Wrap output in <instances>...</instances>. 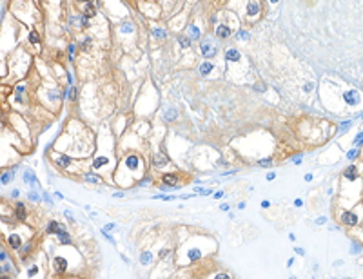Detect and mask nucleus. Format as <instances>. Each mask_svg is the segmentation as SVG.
<instances>
[{
  "label": "nucleus",
  "instance_id": "1",
  "mask_svg": "<svg viewBox=\"0 0 363 279\" xmlns=\"http://www.w3.org/2000/svg\"><path fill=\"white\" fill-rule=\"evenodd\" d=\"M202 55L205 56V58H213L214 55H216V47L207 40V42H203L202 44Z\"/></svg>",
  "mask_w": 363,
  "mask_h": 279
},
{
  "label": "nucleus",
  "instance_id": "2",
  "mask_svg": "<svg viewBox=\"0 0 363 279\" xmlns=\"http://www.w3.org/2000/svg\"><path fill=\"white\" fill-rule=\"evenodd\" d=\"M95 13H96V6H95V2H93V0L85 2V6H84V17L91 18V17H95Z\"/></svg>",
  "mask_w": 363,
  "mask_h": 279
},
{
  "label": "nucleus",
  "instance_id": "3",
  "mask_svg": "<svg viewBox=\"0 0 363 279\" xmlns=\"http://www.w3.org/2000/svg\"><path fill=\"white\" fill-rule=\"evenodd\" d=\"M342 221L345 223V225H356V223H358V216L352 214V212H343Z\"/></svg>",
  "mask_w": 363,
  "mask_h": 279
},
{
  "label": "nucleus",
  "instance_id": "4",
  "mask_svg": "<svg viewBox=\"0 0 363 279\" xmlns=\"http://www.w3.org/2000/svg\"><path fill=\"white\" fill-rule=\"evenodd\" d=\"M138 165H140V159L136 158V156H127V159H125V167H127L129 170H136Z\"/></svg>",
  "mask_w": 363,
  "mask_h": 279
},
{
  "label": "nucleus",
  "instance_id": "5",
  "mask_svg": "<svg viewBox=\"0 0 363 279\" xmlns=\"http://www.w3.org/2000/svg\"><path fill=\"white\" fill-rule=\"evenodd\" d=\"M258 13H260V4H258L256 0L249 2V6H247V15H249V17H254V15H258Z\"/></svg>",
  "mask_w": 363,
  "mask_h": 279
},
{
  "label": "nucleus",
  "instance_id": "6",
  "mask_svg": "<svg viewBox=\"0 0 363 279\" xmlns=\"http://www.w3.org/2000/svg\"><path fill=\"white\" fill-rule=\"evenodd\" d=\"M162 179H163V185L165 187H174L178 183V176L176 174H165Z\"/></svg>",
  "mask_w": 363,
  "mask_h": 279
},
{
  "label": "nucleus",
  "instance_id": "7",
  "mask_svg": "<svg viewBox=\"0 0 363 279\" xmlns=\"http://www.w3.org/2000/svg\"><path fill=\"white\" fill-rule=\"evenodd\" d=\"M343 98H345L347 103L354 105V103H358V93H356V91H347V93L343 94Z\"/></svg>",
  "mask_w": 363,
  "mask_h": 279
},
{
  "label": "nucleus",
  "instance_id": "8",
  "mask_svg": "<svg viewBox=\"0 0 363 279\" xmlns=\"http://www.w3.org/2000/svg\"><path fill=\"white\" fill-rule=\"evenodd\" d=\"M55 268H57V272H65L67 270V261L64 258H55Z\"/></svg>",
  "mask_w": 363,
  "mask_h": 279
},
{
  "label": "nucleus",
  "instance_id": "9",
  "mask_svg": "<svg viewBox=\"0 0 363 279\" xmlns=\"http://www.w3.org/2000/svg\"><path fill=\"white\" fill-rule=\"evenodd\" d=\"M225 60H229V62H238V60H240V53H238L236 49H227V51H225Z\"/></svg>",
  "mask_w": 363,
  "mask_h": 279
},
{
  "label": "nucleus",
  "instance_id": "10",
  "mask_svg": "<svg viewBox=\"0 0 363 279\" xmlns=\"http://www.w3.org/2000/svg\"><path fill=\"white\" fill-rule=\"evenodd\" d=\"M343 176L347 179H356L358 176V170H356V165H350V167H347L345 169V172H343Z\"/></svg>",
  "mask_w": 363,
  "mask_h": 279
},
{
  "label": "nucleus",
  "instance_id": "11",
  "mask_svg": "<svg viewBox=\"0 0 363 279\" xmlns=\"http://www.w3.org/2000/svg\"><path fill=\"white\" fill-rule=\"evenodd\" d=\"M216 35H218L220 38H227V36L231 35V27H227V25H218V27H216Z\"/></svg>",
  "mask_w": 363,
  "mask_h": 279
},
{
  "label": "nucleus",
  "instance_id": "12",
  "mask_svg": "<svg viewBox=\"0 0 363 279\" xmlns=\"http://www.w3.org/2000/svg\"><path fill=\"white\" fill-rule=\"evenodd\" d=\"M47 232H51V234H60V232H64V228H62L57 221H51V223L47 225Z\"/></svg>",
  "mask_w": 363,
  "mask_h": 279
},
{
  "label": "nucleus",
  "instance_id": "13",
  "mask_svg": "<svg viewBox=\"0 0 363 279\" xmlns=\"http://www.w3.org/2000/svg\"><path fill=\"white\" fill-rule=\"evenodd\" d=\"M187 33H189V38H191V40H196V38H200V29H198L196 25H189V29H187Z\"/></svg>",
  "mask_w": 363,
  "mask_h": 279
},
{
  "label": "nucleus",
  "instance_id": "14",
  "mask_svg": "<svg viewBox=\"0 0 363 279\" xmlns=\"http://www.w3.org/2000/svg\"><path fill=\"white\" fill-rule=\"evenodd\" d=\"M213 71V63H209V62H203L202 65H200V75L205 76V75H209Z\"/></svg>",
  "mask_w": 363,
  "mask_h": 279
},
{
  "label": "nucleus",
  "instance_id": "15",
  "mask_svg": "<svg viewBox=\"0 0 363 279\" xmlns=\"http://www.w3.org/2000/svg\"><path fill=\"white\" fill-rule=\"evenodd\" d=\"M153 161L156 163V167H163V165H167V158H165V156H162V154H154V156H153Z\"/></svg>",
  "mask_w": 363,
  "mask_h": 279
},
{
  "label": "nucleus",
  "instance_id": "16",
  "mask_svg": "<svg viewBox=\"0 0 363 279\" xmlns=\"http://www.w3.org/2000/svg\"><path fill=\"white\" fill-rule=\"evenodd\" d=\"M17 219H18V221H24V219H25V207H24L22 203L17 205Z\"/></svg>",
  "mask_w": 363,
  "mask_h": 279
},
{
  "label": "nucleus",
  "instance_id": "17",
  "mask_svg": "<svg viewBox=\"0 0 363 279\" xmlns=\"http://www.w3.org/2000/svg\"><path fill=\"white\" fill-rule=\"evenodd\" d=\"M9 245L13 247V248H18L22 245V239L20 236H17V234H13V236H9Z\"/></svg>",
  "mask_w": 363,
  "mask_h": 279
},
{
  "label": "nucleus",
  "instance_id": "18",
  "mask_svg": "<svg viewBox=\"0 0 363 279\" xmlns=\"http://www.w3.org/2000/svg\"><path fill=\"white\" fill-rule=\"evenodd\" d=\"M107 161H109V159L105 158V156H100V158H96L95 161H93V167H95V169H100V167H103Z\"/></svg>",
  "mask_w": 363,
  "mask_h": 279
},
{
  "label": "nucleus",
  "instance_id": "19",
  "mask_svg": "<svg viewBox=\"0 0 363 279\" xmlns=\"http://www.w3.org/2000/svg\"><path fill=\"white\" fill-rule=\"evenodd\" d=\"M58 241H60L62 245H69V243H71V239H69V234H67L65 230H64V232H60V234H58Z\"/></svg>",
  "mask_w": 363,
  "mask_h": 279
},
{
  "label": "nucleus",
  "instance_id": "20",
  "mask_svg": "<svg viewBox=\"0 0 363 279\" xmlns=\"http://www.w3.org/2000/svg\"><path fill=\"white\" fill-rule=\"evenodd\" d=\"M29 42H31L33 45H38V44H40V36H38L37 31H31V33H29Z\"/></svg>",
  "mask_w": 363,
  "mask_h": 279
},
{
  "label": "nucleus",
  "instance_id": "21",
  "mask_svg": "<svg viewBox=\"0 0 363 279\" xmlns=\"http://www.w3.org/2000/svg\"><path fill=\"white\" fill-rule=\"evenodd\" d=\"M178 44H180L183 49H187V47L191 45V38H187V36H180V38H178Z\"/></svg>",
  "mask_w": 363,
  "mask_h": 279
},
{
  "label": "nucleus",
  "instance_id": "22",
  "mask_svg": "<svg viewBox=\"0 0 363 279\" xmlns=\"http://www.w3.org/2000/svg\"><path fill=\"white\" fill-rule=\"evenodd\" d=\"M24 176H25V183H27V185H33V183H37V178H35V176H33L29 170H25V174H24Z\"/></svg>",
  "mask_w": 363,
  "mask_h": 279
},
{
  "label": "nucleus",
  "instance_id": "23",
  "mask_svg": "<svg viewBox=\"0 0 363 279\" xmlns=\"http://www.w3.org/2000/svg\"><path fill=\"white\" fill-rule=\"evenodd\" d=\"M200 258H202V252H200L198 248L189 250V259H200Z\"/></svg>",
  "mask_w": 363,
  "mask_h": 279
},
{
  "label": "nucleus",
  "instance_id": "24",
  "mask_svg": "<svg viewBox=\"0 0 363 279\" xmlns=\"http://www.w3.org/2000/svg\"><path fill=\"white\" fill-rule=\"evenodd\" d=\"M11 178H13V170H9V172H4L2 174V183L6 185V183H9L11 181Z\"/></svg>",
  "mask_w": 363,
  "mask_h": 279
},
{
  "label": "nucleus",
  "instance_id": "25",
  "mask_svg": "<svg viewBox=\"0 0 363 279\" xmlns=\"http://www.w3.org/2000/svg\"><path fill=\"white\" fill-rule=\"evenodd\" d=\"M151 259H153V256H151V252H143V254H142V258H140V261L143 263V265H147V263H149Z\"/></svg>",
  "mask_w": 363,
  "mask_h": 279
},
{
  "label": "nucleus",
  "instance_id": "26",
  "mask_svg": "<svg viewBox=\"0 0 363 279\" xmlns=\"http://www.w3.org/2000/svg\"><path fill=\"white\" fill-rule=\"evenodd\" d=\"M69 163H71V158H69V156H62V158L58 159V165H60V167H67Z\"/></svg>",
  "mask_w": 363,
  "mask_h": 279
},
{
  "label": "nucleus",
  "instance_id": "27",
  "mask_svg": "<svg viewBox=\"0 0 363 279\" xmlns=\"http://www.w3.org/2000/svg\"><path fill=\"white\" fill-rule=\"evenodd\" d=\"M85 179L91 181V183H98V181H100V178H98L96 174H85Z\"/></svg>",
  "mask_w": 363,
  "mask_h": 279
},
{
  "label": "nucleus",
  "instance_id": "28",
  "mask_svg": "<svg viewBox=\"0 0 363 279\" xmlns=\"http://www.w3.org/2000/svg\"><path fill=\"white\" fill-rule=\"evenodd\" d=\"M120 29H122V33H131V31H133V25H131V24H123Z\"/></svg>",
  "mask_w": 363,
  "mask_h": 279
},
{
  "label": "nucleus",
  "instance_id": "29",
  "mask_svg": "<svg viewBox=\"0 0 363 279\" xmlns=\"http://www.w3.org/2000/svg\"><path fill=\"white\" fill-rule=\"evenodd\" d=\"M153 33H154V36H158V38H163V36H165V31H162V29H154Z\"/></svg>",
  "mask_w": 363,
  "mask_h": 279
},
{
  "label": "nucleus",
  "instance_id": "30",
  "mask_svg": "<svg viewBox=\"0 0 363 279\" xmlns=\"http://www.w3.org/2000/svg\"><path fill=\"white\" fill-rule=\"evenodd\" d=\"M271 163H272V159H271V158H267V159H262V161H260V167H269Z\"/></svg>",
  "mask_w": 363,
  "mask_h": 279
},
{
  "label": "nucleus",
  "instance_id": "31",
  "mask_svg": "<svg viewBox=\"0 0 363 279\" xmlns=\"http://www.w3.org/2000/svg\"><path fill=\"white\" fill-rule=\"evenodd\" d=\"M89 45H91V40L89 38H85L84 42H82V49H89Z\"/></svg>",
  "mask_w": 363,
  "mask_h": 279
},
{
  "label": "nucleus",
  "instance_id": "32",
  "mask_svg": "<svg viewBox=\"0 0 363 279\" xmlns=\"http://www.w3.org/2000/svg\"><path fill=\"white\" fill-rule=\"evenodd\" d=\"M169 252H171L169 248H162V250H160V258H167V256H169Z\"/></svg>",
  "mask_w": 363,
  "mask_h": 279
},
{
  "label": "nucleus",
  "instance_id": "33",
  "mask_svg": "<svg viewBox=\"0 0 363 279\" xmlns=\"http://www.w3.org/2000/svg\"><path fill=\"white\" fill-rule=\"evenodd\" d=\"M238 38L247 40V38H249V33H247V31H240V33H238Z\"/></svg>",
  "mask_w": 363,
  "mask_h": 279
},
{
  "label": "nucleus",
  "instance_id": "34",
  "mask_svg": "<svg viewBox=\"0 0 363 279\" xmlns=\"http://www.w3.org/2000/svg\"><path fill=\"white\" fill-rule=\"evenodd\" d=\"M174 116H176V113H174V111H169V113L165 114V118H167V120H173Z\"/></svg>",
  "mask_w": 363,
  "mask_h": 279
},
{
  "label": "nucleus",
  "instance_id": "35",
  "mask_svg": "<svg viewBox=\"0 0 363 279\" xmlns=\"http://www.w3.org/2000/svg\"><path fill=\"white\" fill-rule=\"evenodd\" d=\"M29 198L33 199V201H38V199H40V196H38L37 192H31V194H29Z\"/></svg>",
  "mask_w": 363,
  "mask_h": 279
},
{
  "label": "nucleus",
  "instance_id": "36",
  "mask_svg": "<svg viewBox=\"0 0 363 279\" xmlns=\"http://www.w3.org/2000/svg\"><path fill=\"white\" fill-rule=\"evenodd\" d=\"M9 268H11V263L7 261V263H4V268H2V272H9Z\"/></svg>",
  "mask_w": 363,
  "mask_h": 279
},
{
  "label": "nucleus",
  "instance_id": "37",
  "mask_svg": "<svg viewBox=\"0 0 363 279\" xmlns=\"http://www.w3.org/2000/svg\"><path fill=\"white\" fill-rule=\"evenodd\" d=\"M37 272H38V268H37V266H33V268H29V272H27V276H35Z\"/></svg>",
  "mask_w": 363,
  "mask_h": 279
},
{
  "label": "nucleus",
  "instance_id": "38",
  "mask_svg": "<svg viewBox=\"0 0 363 279\" xmlns=\"http://www.w3.org/2000/svg\"><path fill=\"white\" fill-rule=\"evenodd\" d=\"M356 154H358V151H350V152L347 154V158H349V159H352L354 156H356Z\"/></svg>",
  "mask_w": 363,
  "mask_h": 279
},
{
  "label": "nucleus",
  "instance_id": "39",
  "mask_svg": "<svg viewBox=\"0 0 363 279\" xmlns=\"http://www.w3.org/2000/svg\"><path fill=\"white\" fill-rule=\"evenodd\" d=\"M75 55V45H69V58H73Z\"/></svg>",
  "mask_w": 363,
  "mask_h": 279
},
{
  "label": "nucleus",
  "instance_id": "40",
  "mask_svg": "<svg viewBox=\"0 0 363 279\" xmlns=\"http://www.w3.org/2000/svg\"><path fill=\"white\" fill-rule=\"evenodd\" d=\"M361 141H363V134H358V138H356V141H354V143H356V145H360Z\"/></svg>",
  "mask_w": 363,
  "mask_h": 279
},
{
  "label": "nucleus",
  "instance_id": "41",
  "mask_svg": "<svg viewBox=\"0 0 363 279\" xmlns=\"http://www.w3.org/2000/svg\"><path fill=\"white\" fill-rule=\"evenodd\" d=\"M216 279H229V274H218Z\"/></svg>",
  "mask_w": 363,
  "mask_h": 279
},
{
  "label": "nucleus",
  "instance_id": "42",
  "mask_svg": "<svg viewBox=\"0 0 363 279\" xmlns=\"http://www.w3.org/2000/svg\"><path fill=\"white\" fill-rule=\"evenodd\" d=\"M17 93H18V94H17V98L20 100V93H24V87H17Z\"/></svg>",
  "mask_w": 363,
  "mask_h": 279
},
{
  "label": "nucleus",
  "instance_id": "43",
  "mask_svg": "<svg viewBox=\"0 0 363 279\" xmlns=\"http://www.w3.org/2000/svg\"><path fill=\"white\" fill-rule=\"evenodd\" d=\"M294 163H302V156H296V158H292Z\"/></svg>",
  "mask_w": 363,
  "mask_h": 279
},
{
  "label": "nucleus",
  "instance_id": "44",
  "mask_svg": "<svg viewBox=\"0 0 363 279\" xmlns=\"http://www.w3.org/2000/svg\"><path fill=\"white\" fill-rule=\"evenodd\" d=\"M113 228H115V225H113V223H109V225H107V227H105L103 230H113Z\"/></svg>",
  "mask_w": 363,
  "mask_h": 279
},
{
  "label": "nucleus",
  "instance_id": "45",
  "mask_svg": "<svg viewBox=\"0 0 363 279\" xmlns=\"http://www.w3.org/2000/svg\"><path fill=\"white\" fill-rule=\"evenodd\" d=\"M312 87H314V85H312V83H307V85H305V91H310V89H312Z\"/></svg>",
  "mask_w": 363,
  "mask_h": 279
},
{
  "label": "nucleus",
  "instance_id": "46",
  "mask_svg": "<svg viewBox=\"0 0 363 279\" xmlns=\"http://www.w3.org/2000/svg\"><path fill=\"white\" fill-rule=\"evenodd\" d=\"M316 223H318V225H323V223H325V218H320L318 221H316Z\"/></svg>",
  "mask_w": 363,
  "mask_h": 279
},
{
  "label": "nucleus",
  "instance_id": "47",
  "mask_svg": "<svg viewBox=\"0 0 363 279\" xmlns=\"http://www.w3.org/2000/svg\"><path fill=\"white\" fill-rule=\"evenodd\" d=\"M271 2H272V4H276V2H278V0H271Z\"/></svg>",
  "mask_w": 363,
  "mask_h": 279
},
{
  "label": "nucleus",
  "instance_id": "48",
  "mask_svg": "<svg viewBox=\"0 0 363 279\" xmlns=\"http://www.w3.org/2000/svg\"><path fill=\"white\" fill-rule=\"evenodd\" d=\"M80 2H89V0H80Z\"/></svg>",
  "mask_w": 363,
  "mask_h": 279
}]
</instances>
